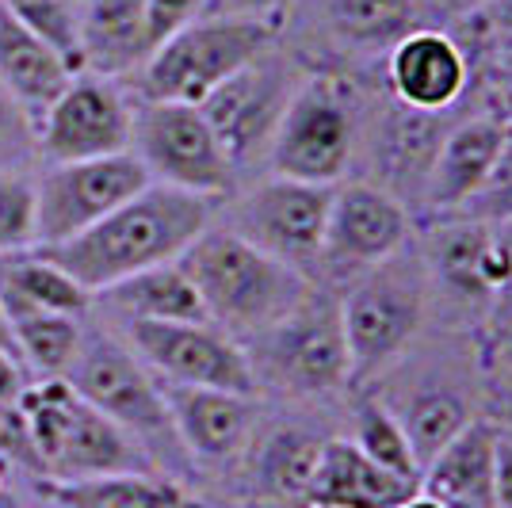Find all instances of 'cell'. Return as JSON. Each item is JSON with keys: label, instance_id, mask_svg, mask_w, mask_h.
<instances>
[{"label": "cell", "instance_id": "6da1fadb", "mask_svg": "<svg viewBox=\"0 0 512 508\" xmlns=\"http://www.w3.org/2000/svg\"><path fill=\"white\" fill-rule=\"evenodd\" d=\"M214 207L218 203L203 195L150 184L81 237L39 249V253L54 260L65 276H73L96 298L100 291L138 272L176 264L192 249L195 237L214 226Z\"/></svg>", "mask_w": 512, "mask_h": 508}, {"label": "cell", "instance_id": "7a4b0ae2", "mask_svg": "<svg viewBox=\"0 0 512 508\" xmlns=\"http://www.w3.org/2000/svg\"><path fill=\"white\" fill-rule=\"evenodd\" d=\"M207 321L234 340H253L283 321L318 283L260 253L230 226H207L180 256Z\"/></svg>", "mask_w": 512, "mask_h": 508}, {"label": "cell", "instance_id": "3957f363", "mask_svg": "<svg viewBox=\"0 0 512 508\" xmlns=\"http://www.w3.org/2000/svg\"><path fill=\"white\" fill-rule=\"evenodd\" d=\"M16 417L31 444L35 474H43L46 482H81L134 470L161 474L123 428L96 413L65 379L27 382L16 398Z\"/></svg>", "mask_w": 512, "mask_h": 508}, {"label": "cell", "instance_id": "277c9868", "mask_svg": "<svg viewBox=\"0 0 512 508\" xmlns=\"http://www.w3.org/2000/svg\"><path fill=\"white\" fill-rule=\"evenodd\" d=\"M62 379L96 413H104L115 428H123L157 470H188L192 466L188 451L180 447L161 382L130 352L127 340L111 337L100 325H85L81 348Z\"/></svg>", "mask_w": 512, "mask_h": 508}, {"label": "cell", "instance_id": "5b68a950", "mask_svg": "<svg viewBox=\"0 0 512 508\" xmlns=\"http://www.w3.org/2000/svg\"><path fill=\"white\" fill-rule=\"evenodd\" d=\"M279 43V20L260 16H203L157 46L142 65L138 96L157 104H203L218 85Z\"/></svg>", "mask_w": 512, "mask_h": 508}, {"label": "cell", "instance_id": "8992f818", "mask_svg": "<svg viewBox=\"0 0 512 508\" xmlns=\"http://www.w3.org/2000/svg\"><path fill=\"white\" fill-rule=\"evenodd\" d=\"M256 386L291 398H325L352 386V360L344 340L341 298L314 287L299 306L245 344Z\"/></svg>", "mask_w": 512, "mask_h": 508}, {"label": "cell", "instance_id": "52a82bcc", "mask_svg": "<svg viewBox=\"0 0 512 508\" xmlns=\"http://www.w3.org/2000/svg\"><path fill=\"white\" fill-rule=\"evenodd\" d=\"M425 264L406 249L363 272L341 295V321L352 360V382H371L409 352L425 325Z\"/></svg>", "mask_w": 512, "mask_h": 508}, {"label": "cell", "instance_id": "ba28073f", "mask_svg": "<svg viewBox=\"0 0 512 508\" xmlns=\"http://www.w3.org/2000/svg\"><path fill=\"white\" fill-rule=\"evenodd\" d=\"M360 146L356 92L337 77H306L279 123L268 169L302 184H341Z\"/></svg>", "mask_w": 512, "mask_h": 508}, {"label": "cell", "instance_id": "9c48e42d", "mask_svg": "<svg viewBox=\"0 0 512 508\" xmlns=\"http://www.w3.org/2000/svg\"><path fill=\"white\" fill-rule=\"evenodd\" d=\"M130 153L142 161L153 184L203 195L214 203L234 191V165L195 104L142 100L134 107Z\"/></svg>", "mask_w": 512, "mask_h": 508}, {"label": "cell", "instance_id": "30bf717a", "mask_svg": "<svg viewBox=\"0 0 512 508\" xmlns=\"http://www.w3.org/2000/svg\"><path fill=\"white\" fill-rule=\"evenodd\" d=\"M123 329L130 352L150 367L157 382L245 398L260 394L245 344L211 321H130Z\"/></svg>", "mask_w": 512, "mask_h": 508}, {"label": "cell", "instance_id": "8fae6325", "mask_svg": "<svg viewBox=\"0 0 512 508\" xmlns=\"http://www.w3.org/2000/svg\"><path fill=\"white\" fill-rule=\"evenodd\" d=\"M302 81L306 77L299 73V65L268 50L264 58L245 65L241 73H234L226 85H218L199 104L234 172L249 169L256 161H268L272 138H276Z\"/></svg>", "mask_w": 512, "mask_h": 508}, {"label": "cell", "instance_id": "7c38bea8", "mask_svg": "<svg viewBox=\"0 0 512 508\" xmlns=\"http://www.w3.org/2000/svg\"><path fill=\"white\" fill-rule=\"evenodd\" d=\"M333 188L268 176L237 199L226 226L237 237H245L249 245H256L260 253L276 256L287 268L318 283L321 241H325V222H329V207H333Z\"/></svg>", "mask_w": 512, "mask_h": 508}, {"label": "cell", "instance_id": "4fadbf2b", "mask_svg": "<svg viewBox=\"0 0 512 508\" xmlns=\"http://www.w3.org/2000/svg\"><path fill=\"white\" fill-rule=\"evenodd\" d=\"M150 184V172L142 169V161L130 149L96 157V161L46 165L35 176V211H39L35 249H50V245H65L81 237Z\"/></svg>", "mask_w": 512, "mask_h": 508}, {"label": "cell", "instance_id": "5bb4252c", "mask_svg": "<svg viewBox=\"0 0 512 508\" xmlns=\"http://www.w3.org/2000/svg\"><path fill=\"white\" fill-rule=\"evenodd\" d=\"M409 241V207L371 180H352L333 188V207L325 222L318 276L329 283H352L363 272L398 256Z\"/></svg>", "mask_w": 512, "mask_h": 508}, {"label": "cell", "instance_id": "9a60e30c", "mask_svg": "<svg viewBox=\"0 0 512 508\" xmlns=\"http://www.w3.org/2000/svg\"><path fill=\"white\" fill-rule=\"evenodd\" d=\"M134 134V104L111 77L77 73L73 85L39 119V157L46 165L96 161L127 153Z\"/></svg>", "mask_w": 512, "mask_h": 508}, {"label": "cell", "instance_id": "2e32d148", "mask_svg": "<svg viewBox=\"0 0 512 508\" xmlns=\"http://www.w3.org/2000/svg\"><path fill=\"white\" fill-rule=\"evenodd\" d=\"M169 402L172 424L180 447L199 466H230L249 455L260 424V405L245 394L226 390H195V386H169L161 382Z\"/></svg>", "mask_w": 512, "mask_h": 508}, {"label": "cell", "instance_id": "e0dca14e", "mask_svg": "<svg viewBox=\"0 0 512 508\" xmlns=\"http://www.w3.org/2000/svg\"><path fill=\"white\" fill-rule=\"evenodd\" d=\"M467 85L470 58L448 31L417 27L386 54V88L398 104L413 111L444 115L451 104L463 100Z\"/></svg>", "mask_w": 512, "mask_h": 508}, {"label": "cell", "instance_id": "ac0fdd59", "mask_svg": "<svg viewBox=\"0 0 512 508\" xmlns=\"http://www.w3.org/2000/svg\"><path fill=\"white\" fill-rule=\"evenodd\" d=\"M448 127L432 111H413V107L390 100L383 119H375L371 130V169L383 191L394 199H425V184L436 165V153L444 142Z\"/></svg>", "mask_w": 512, "mask_h": 508}, {"label": "cell", "instance_id": "d6986e66", "mask_svg": "<svg viewBox=\"0 0 512 508\" xmlns=\"http://www.w3.org/2000/svg\"><path fill=\"white\" fill-rule=\"evenodd\" d=\"M512 142V130L497 115H474L459 127H448L436 165L425 184V203L432 211L448 214L463 211L478 188L486 184L493 165L501 161L505 146Z\"/></svg>", "mask_w": 512, "mask_h": 508}, {"label": "cell", "instance_id": "ffe728a7", "mask_svg": "<svg viewBox=\"0 0 512 508\" xmlns=\"http://www.w3.org/2000/svg\"><path fill=\"white\" fill-rule=\"evenodd\" d=\"M81 69L96 77H130L150 62L146 0H81L77 4Z\"/></svg>", "mask_w": 512, "mask_h": 508}, {"label": "cell", "instance_id": "44dd1931", "mask_svg": "<svg viewBox=\"0 0 512 508\" xmlns=\"http://www.w3.org/2000/svg\"><path fill=\"white\" fill-rule=\"evenodd\" d=\"M501 428L474 421L421 470L417 489L444 508H497L493 501V455Z\"/></svg>", "mask_w": 512, "mask_h": 508}, {"label": "cell", "instance_id": "7402d4cb", "mask_svg": "<svg viewBox=\"0 0 512 508\" xmlns=\"http://www.w3.org/2000/svg\"><path fill=\"white\" fill-rule=\"evenodd\" d=\"M413 493L417 482L371 463L352 440H325L306 497L318 508H398Z\"/></svg>", "mask_w": 512, "mask_h": 508}, {"label": "cell", "instance_id": "603a6c76", "mask_svg": "<svg viewBox=\"0 0 512 508\" xmlns=\"http://www.w3.org/2000/svg\"><path fill=\"white\" fill-rule=\"evenodd\" d=\"M73 77L77 69L54 46L20 27L8 12H0V88L35 119V127L50 104L73 85Z\"/></svg>", "mask_w": 512, "mask_h": 508}, {"label": "cell", "instance_id": "cb8c5ba5", "mask_svg": "<svg viewBox=\"0 0 512 508\" xmlns=\"http://www.w3.org/2000/svg\"><path fill=\"white\" fill-rule=\"evenodd\" d=\"M100 302L123 325L130 321H207V310L195 295L188 272L180 268V260L107 287L100 291Z\"/></svg>", "mask_w": 512, "mask_h": 508}, {"label": "cell", "instance_id": "d4e9b609", "mask_svg": "<svg viewBox=\"0 0 512 508\" xmlns=\"http://www.w3.org/2000/svg\"><path fill=\"white\" fill-rule=\"evenodd\" d=\"M325 440L299 424H279L249 447V482L260 497H306Z\"/></svg>", "mask_w": 512, "mask_h": 508}, {"label": "cell", "instance_id": "484cf974", "mask_svg": "<svg viewBox=\"0 0 512 508\" xmlns=\"http://www.w3.org/2000/svg\"><path fill=\"white\" fill-rule=\"evenodd\" d=\"M46 501L58 508H199L176 478L134 470L81 482H43Z\"/></svg>", "mask_w": 512, "mask_h": 508}, {"label": "cell", "instance_id": "4316f807", "mask_svg": "<svg viewBox=\"0 0 512 508\" xmlns=\"http://www.w3.org/2000/svg\"><path fill=\"white\" fill-rule=\"evenodd\" d=\"M0 306H4V318H8L23 367L35 371L39 379H62L77 356V348H81L85 318L39 310V306L20 302V298H0Z\"/></svg>", "mask_w": 512, "mask_h": 508}, {"label": "cell", "instance_id": "83f0119b", "mask_svg": "<svg viewBox=\"0 0 512 508\" xmlns=\"http://www.w3.org/2000/svg\"><path fill=\"white\" fill-rule=\"evenodd\" d=\"M325 31L352 54H375L417 31L421 0H325Z\"/></svg>", "mask_w": 512, "mask_h": 508}, {"label": "cell", "instance_id": "f1b7e54d", "mask_svg": "<svg viewBox=\"0 0 512 508\" xmlns=\"http://www.w3.org/2000/svg\"><path fill=\"white\" fill-rule=\"evenodd\" d=\"M0 298H20L39 310H54L69 318H85L92 310V295L39 249L0 256Z\"/></svg>", "mask_w": 512, "mask_h": 508}, {"label": "cell", "instance_id": "f546056e", "mask_svg": "<svg viewBox=\"0 0 512 508\" xmlns=\"http://www.w3.org/2000/svg\"><path fill=\"white\" fill-rule=\"evenodd\" d=\"M390 409H394V405H390ZM394 413H398V421L406 428L409 447H413L421 470L474 421L467 398H463L459 390H451V386H425V390H417L406 405H398Z\"/></svg>", "mask_w": 512, "mask_h": 508}, {"label": "cell", "instance_id": "4dcf8cb0", "mask_svg": "<svg viewBox=\"0 0 512 508\" xmlns=\"http://www.w3.org/2000/svg\"><path fill=\"white\" fill-rule=\"evenodd\" d=\"M352 421H356V440L352 444L360 447L371 463H379L383 470L406 478V482H421V466H417V455L409 447L406 428L383 398L363 394L352 409Z\"/></svg>", "mask_w": 512, "mask_h": 508}, {"label": "cell", "instance_id": "1f68e13d", "mask_svg": "<svg viewBox=\"0 0 512 508\" xmlns=\"http://www.w3.org/2000/svg\"><path fill=\"white\" fill-rule=\"evenodd\" d=\"M12 20L50 43L65 62L81 69V43H77V4L73 0H0Z\"/></svg>", "mask_w": 512, "mask_h": 508}, {"label": "cell", "instance_id": "d6a6232c", "mask_svg": "<svg viewBox=\"0 0 512 508\" xmlns=\"http://www.w3.org/2000/svg\"><path fill=\"white\" fill-rule=\"evenodd\" d=\"M39 245L35 180L27 172H0V256Z\"/></svg>", "mask_w": 512, "mask_h": 508}, {"label": "cell", "instance_id": "836d02e7", "mask_svg": "<svg viewBox=\"0 0 512 508\" xmlns=\"http://www.w3.org/2000/svg\"><path fill=\"white\" fill-rule=\"evenodd\" d=\"M486 249H490V237L482 233V226H467V222L451 226L436 237V268L459 291H486V283H482Z\"/></svg>", "mask_w": 512, "mask_h": 508}, {"label": "cell", "instance_id": "e575fe53", "mask_svg": "<svg viewBox=\"0 0 512 508\" xmlns=\"http://www.w3.org/2000/svg\"><path fill=\"white\" fill-rule=\"evenodd\" d=\"M39 157V127L0 88V172H23Z\"/></svg>", "mask_w": 512, "mask_h": 508}, {"label": "cell", "instance_id": "d590c367", "mask_svg": "<svg viewBox=\"0 0 512 508\" xmlns=\"http://www.w3.org/2000/svg\"><path fill=\"white\" fill-rule=\"evenodd\" d=\"M463 211L470 218H486V222H512V142Z\"/></svg>", "mask_w": 512, "mask_h": 508}, {"label": "cell", "instance_id": "8d00e7d4", "mask_svg": "<svg viewBox=\"0 0 512 508\" xmlns=\"http://www.w3.org/2000/svg\"><path fill=\"white\" fill-rule=\"evenodd\" d=\"M207 4L211 0H146V31H150L153 50L165 39H172L176 31H184L188 23L203 20Z\"/></svg>", "mask_w": 512, "mask_h": 508}, {"label": "cell", "instance_id": "74e56055", "mask_svg": "<svg viewBox=\"0 0 512 508\" xmlns=\"http://www.w3.org/2000/svg\"><path fill=\"white\" fill-rule=\"evenodd\" d=\"M486 65H490V77L497 92L512 88V16H505L501 27L493 31V43L486 50Z\"/></svg>", "mask_w": 512, "mask_h": 508}, {"label": "cell", "instance_id": "f35d334b", "mask_svg": "<svg viewBox=\"0 0 512 508\" xmlns=\"http://www.w3.org/2000/svg\"><path fill=\"white\" fill-rule=\"evenodd\" d=\"M493 501L497 508H512V436H497V455H493Z\"/></svg>", "mask_w": 512, "mask_h": 508}, {"label": "cell", "instance_id": "ab89813d", "mask_svg": "<svg viewBox=\"0 0 512 508\" xmlns=\"http://www.w3.org/2000/svg\"><path fill=\"white\" fill-rule=\"evenodd\" d=\"M287 0H211L207 16H260V20H279V8Z\"/></svg>", "mask_w": 512, "mask_h": 508}, {"label": "cell", "instance_id": "60d3db41", "mask_svg": "<svg viewBox=\"0 0 512 508\" xmlns=\"http://www.w3.org/2000/svg\"><path fill=\"white\" fill-rule=\"evenodd\" d=\"M23 386H27V367L20 363V356H12V352L0 348V409L4 405H16Z\"/></svg>", "mask_w": 512, "mask_h": 508}, {"label": "cell", "instance_id": "b9f144b4", "mask_svg": "<svg viewBox=\"0 0 512 508\" xmlns=\"http://www.w3.org/2000/svg\"><path fill=\"white\" fill-rule=\"evenodd\" d=\"M241 508H318L310 497H260V493H249Z\"/></svg>", "mask_w": 512, "mask_h": 508}, {"label": "cell", "instance_id": "7bdbcfd3", "mask_svg": "<svg viewBox=\"0 0 512 508\" xmlns=\"http://www.w3.org/2000/svg\"><path fill=\"white\" fill-rule=\"evenodd\" d=\"M505 127L512 130V88H505V92H497V111H493Z\"/></svg>", "mask_w": 512, "mask_h": 508}, {"label": "cell", "instance_id": "ee69618b", "mask_svg": "<svg viewBox=\"0 0 512 508\" xmlns=\"http://www.w3.org/2000/svg\"><path fill=\"white\" fill-rule=\"evenodd\" d=\"M0 348L12 352V356H20L16 352V340H12V329H8V318H4V306H0Z\"/></svg>", "mask_w": 512, "mask_h": 508}, {"label": "cell", "instance_id": "f6af8a7d", "mask_svg": "<svg viewBox=\"0 0 512 508\" xmlns=\"http://www.w3.org/2000/svg\"><path fill=\"white\" fill-rule=\"evenodd\" d=\"M398 508H444V505H440V501H432L428 493H421V489H417V493H413L409 501H402Z\"/></svg>", "mask_w": 512, "mask_h": 508}, {"label": "cell", "instance_id": "bcb514c9", "mask_svg": "<svg viewBox=\"0 0 512 508\" xmlns=\"http://www.w3.org/2000/svg\"><path fill=\"white\" fill-rule=\"evenodd\" d=\"M0 508H23V501L12 489H0Z\"/></svg>", "mask_w": 512, "mask_h": 508}, {"label": "cell", "instance_id": "7dc6e473", "mask_svg": "<svg viewBox=\"0 0 512 508\" xmlns=\"http://www.w3.org/2000/svg\"><path fill=\"white\" fill-rule=\"evenodd\" d=\"M440 4H448V8H470V4H478V0H440Z\"/></svg>", "mask_w": 512, "mask_h": 508}, {"label": "cell", "instance_id": "c3c4849f", "mask_svg": "<svg viewBox=\"0 0 512 508\" xmlns=\"http://www.w3.org/2000/svg\"><path fill=\"white\" fill-rule=\"evenodd\" d=\"M0 489H4V459H0Z\"/></svg>", "mask_w": 512, "mask_h": 508}, {"label": "cell", "instance_id": "681fc988", "mask_svg": "<svg viewBox=\"0 0 512 508\" xmlns=\"http://www.w3.org/2000/svg\"><path fill=\"white\" fill-rule=\"evenodd\" d=\"M509 424H512V394H509ZM509 436H512V432H509Z\"/></svg>", "mask_w": 512, "mask_h": 508}, {"label": "cell", "instance_id": "f907efd6", "mask_svg": "<svg viewBox=\"0 0 512 508\" xmlns=\"http://www.w3.org/2000/svg\"><path fill=\"white\" fill-rule=\"evenodd\" d=\"M46 508H58V505H54V501H50V505H46Z\"/></svg>", "mask_w": 512, "mask_h": 508}, {"label": "cell", "instance_id": "816d5d0a", "mask_svg": "<svg viewBox=\"0 0 512 508\" xmlns=\"http://www.w3.org/2000/svg\"><path fill=\"white\" fill-rule=\"evenodd\" d=\"M73 4H81V0H73Z\"/></svg>", "mask_w": 512, "mask_h": 508}, {"label": "cell", "instance_id": "f5cc1de1", "mask_svg": "<svg viewBox=\"0 0 512 508\" xmlns=\"http://www.w3.org/2000/svg\"><path fill=\"white\" fill-rule=\"evenodd\" d=\"M0 12H4V8H0Z\"/></svg>", "mask_w": 512, "mask_h": 508}]
</instances>
